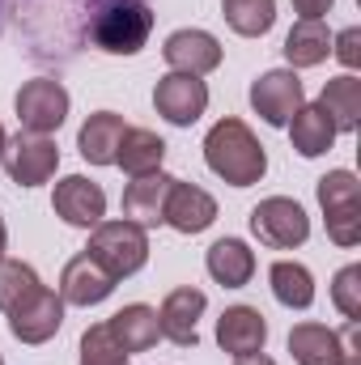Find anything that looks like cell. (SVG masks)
Masks as SVG:
<instances>
[{"mask_svg": "<svg viewBox=\"0 0 361 365\" xmlns=\"http://www.w3.org/2000/svg\"><path fill=\"white\" fill-rule=\"evenodd\" d=\"M153 34L149 0H90L86 9V43L106 56H136Z\"/></svg>", "mask_w": 361, "mask_h": 365, "instance_id": "6da1fadb", "label": "cell"}, {"mask_svg": "<svg viewBox=\"0 0 361 365\" xmlns=\"http://www.w3.org/2000/svg\"><path fill=\"white\" fill-rule=\"evenodd\" d=\"M204 162H208V170H213L217 179H225L230 187H251V182H260L268 175V153H264V145H260L255 132H251L243 119H234V115H225L221 123L208 128V136H204Z\"/></svg>", "mask_w": 361, "mask_h": 365, "instance_id": "7a4b0ae2", "label": "cell"}, {"mask_svg": "<svg viewBox=\"0 0 361 365\" xmlns=\"http://www.w3.org/2000/svg\"><path fill=\"white\" fill-rule=\"evenodd\" d=\"M86 255H93L115 280H128L149 264V234L132 221H98L90 230Z\"/></svg>", "mask_w": 361, "mask_h": 365, "instance_id": "3957f363", "label": "cell"}, {"mask_svg": "<svg viewBox=\"0 0 361 365\" xmlns=\"http://www.w3.org/2000/svg\"><path fill=\"white\" fill-rule=\"evenodd\" d=\"M319 208L327 217V238L336 247L361 242V182L353 170H327L319 179Z\"/></svg>", "mask_w": 361, "mask_h": 365, "instance_id": "277c9868", "label": "cell"}, {"mask_svg": "<svg viewBox=\"0 0 361 365\" xmlns=\"http://www.w3.org/2000/svg\"><path fill=\"white\" fill-rule=\"evenodd\" d=\"M68 106H73V98L68 90L56 81V77H34V81H26L17 98H13V110H17V123H21V132H30V136H51V132H60V123L68 119Z\"/></svg>", "mask_w": 361, "mask_h": 365, "instance_id": "5b68a950", "label": "cell"}, {"mask_svg": "<svg viewBox=\"0 0 361 365\" xmlns=\"http://www.w3.org/2000/svg\"><path fill=\"white\" fill-rule=\"evenodd\" d=\"M251 234L272 247V251H293L310 238V217L298 200L289 195H268L251 208Z\"/></svg>", "mask_w": 361, "mask_h": 365, "instance_id": "8992f818", "label": "cell"}, {"mask_svg": "<svg viewBox=\"0 0 361 365\" xmlns=\"http://www.w3.org/2000/svg\"><path fill=\"white\" fill-rule=\"evenodd\" d=\"M251 106L268 128H289V119L306 106V90L293 68H268L251 81Z\"/></svg>", "mask_w": 361, "mask_h": 365, "instance_id": "52a82bcc", "label": "cell"}, {"mask_svg": "<svg viewBox=\"0 0 361 365\" xmlns=\"http://www.w3.org/2000/svg\"><path fill=\"white\" fill-rule=\"evenodd\" d=\"M4 170L17 187H43L60 170V145L51 136H30L21 132L9 149H4Z\"/></svg>", "mask_w": 361, "mask_h": 365, "instance_id": "ba28073f", "label": "cell"}, {"mask_svg": "<svg viewBox=\"0 0 361 365\" xmlns=\"http://www.w3.org/2000/svg\"><path fill=\"white\" fill-rule=\"evenodd\" d=\"M51 208L64 225L73 230H93L98 221H106V191L86 175H68V179L56 182V195H51Z\"/></svg>", "mask_w": 361, "mask_h": 365, "instance_id": "9c48e42d", "label": "cell"}, {"mask_svg": "<svg viewBox=\"0 0 361 365\" xmlns=\"http://www.w3.org/2000/svg\"><path fill=\"white\" fill-rule=\"evenodd\" d=\"M153 106L166 123L175 128H191L204 110H208V86L200 77H187V73H166L158 86H153Z\"/></svg>", "mask_w": 361, "mask_h": 365, "instance_id": "30bf717a", "label": "cell"}, {"mask_svg": "<svg viewBox=\"0 0 361 365\" xmlns=\"http://www.w3.org/2000/svg\"><path fill=\"white\" fill-rule=\"evenodd\" d=\"M60 327H64V297L51 293L47 284L9 314V331L17 344H47Z\"/></svg>", "mask_w": 361, "mask_h": 365, "instance_id": "8fae6325", "label": "cell"}, {"mask_svg": "<svg viewBox=\"0 0 361 365\" xmlns=\"http://www.w3.org/2000/svg\"><path fill=\"white\" fill-rule=\"evenodd\" d=\"M204 306H208V297H204L200 289H191V284L171 289L166 302H162V310H158L162 340H171V344H179V349H195V344H200V331H195V327H200Z\"/></svg>", "mask_w": 361, "mask_h": 365, "instance_id": "7c38bea8", "label": "cell"}, {"mask_svg": "<svg viewBox=\"0 0 361 365\" xmlns=\"http://www.w3.org/2000/svg\"><path fill=\"white\" fill-rule=\"evenodd\" d=\"M217 221V200L195 187V182H171V195H166V212H162V225L179 230V234H204L208 225Z\"/></svg>", "mask_w": 361, "mask_h": 365, "instance_id": "4fadbf2b", "label": "cell"}, {"mask_svg": "<svg viewBox=\"0 0 361 365\" xmlns=\"http://www.w3.org/2000/svg\"><path fill=\"white\" fill-rule=\"evenodd\" d=\"M162 60L171 64V73L204 77V73L221 68V43L208 30H175L162 47Z\"/></svg>", "mask_w": 361, "mask_h": 365, "instance_id": "5bb4252c", "label": "cell"}, {"mask_svg": "<svg viewBox=\"0 0 361 365\" xmlns=\"http://www.w3.org/2000/svg\"><path fill=\"white\" fill-rule=\"evenodd\" d=\"M115 293V276L106 272L93 255H77V259H68L64 264V272H60V297H64V306H98V302H106Z\"/></svg>", "mask_w": 361, "mask_h": 365, "instance_id": "9a60e30c", "label": "cell"}, {"mask_svg": "<svg viewBox=\"0 0 361 365\" xmlns=\"http://www.w3.org/2000/svg\"><path fill=\"white\" fill-rule=\"evenodd\" d=\"M217 344H221V353H230V357L264 353V344H268V319H264L255 306H230V310H221V319H217Z\"/></svg>", "mask_w": 361, "mask_h": 365, "instance_id": "2e32d148", "label": "cell"}, {"mask_svg": "<svg viewBox=\"0 0 361 365\" xmlns=\"http://www.w3.org/2000/svg\"><path fill=\"white\" fill-rule=\"evenodd\" d=\"M171 175L153 170V175H141L123 187V221L141 225V230H153L162 225V212H166V195H171Z\"/></svg>", "mask_w": 361, "mask_h": 365, "instance_id": "e0dca14e", "label": "cell"}, {"mask_svg": "<svg viewBox=\"0 0 361 365\" xmlns=\"http://www.w3.org/2000/svg\"><path fill=\"white\" fill-rule=\"evenodd\" d=\"M123 132H128L123 115H115V110H93L90 119L81 123V132H77V149H81V158H86L90 166H115V153H119Z\"/></svg>", "mask_w": 361, "mask_h": 365, "instance_id": "ac0fdd59", "label": "cell"}, {"mask_svg": "<svg viewBox=\"0 0 361 365\" xmlns=\"http://www.w3.org/2000/svg\"><path fill=\"white\" fill-rule=\"evenodd\" d=\"M204 268L221 289H243L255 276V251L243 238H217L204 255Z\"/></svg>", "mask_w": 361, "mask_h": 365, "instance_id": "d6986e66", "label": "cell"}, {"mask_svg": "<svg viewBox=\"0 0 361 365\" xmlns=\"http://www.w3.org/2000/svg\"><path fill=\"white\" fill-rule=\"evenodd\" d=\"M106 327H111V336L119 340V349H123L128 357H132V353H149V349L162 340L158 310H153V306H145V302L123 306L119 314H111V319H106Z\"/></svg>", "mask_w": 361, "mask_h": 365, "instance_id": "ffe728a7", "label": "cell"}, {"mask_svg": "<svg viewBox=\"0 0 361 365\" xmlns=\"http://www.w3.org/2000/svg\"><path fill=\"white\" fill-rule=\"evenodd\" d=\"M162 158H166V140L149 128H128L123 140H119V153H115V166H123V175L141 179V175H153L162 170Z\"/></svg>", "mask_w": 361, "mask_h": 365, "instance_id": "44dd1931", "label": "cell"}, {"mask_svg": "<svg viewBox=\"0 0 361 365\" xmlns=\"http://www.w3.org/2000/svg\"><path fill=\"white\" fill-rule=\"evenodd\" d=\"M289 140H293V149H298L302 158H323V153L336 145V123L323 115L319 102H310V106H302V110L289 119Z\"/></svg>", "mask_w": 361, "mask_h": 365, "instance_id": "7402d4cb", "label": "cell"}, {"mask_svg": "<svg viewBox=\"0 0 361 365\" xmlns=\"http://www.w3.org/2000/svg\"><path fill=\"white\" fill-rule=\"evenodd\" d=\"M289 353L298 365H345L340 361V336L323 323H298L289 331Z\"/></svg>", "mask_w": 361, "mask_h": 365, "instance_id": "603a6c76", "label": "cell"}, {"mask_svg": "<svg viewBox=\"0 0 361 365\" xmlns=\"http://www.w3.org/2000/svg\"><path fill=\"white\" fill-rule=\"evenodd\" d=\"M332 56V30L323 21H298L289 34H285V60L289 68H315Z\"/></svg>", "mask_w": 361, "mask_h": 365, "instance_id": "cb8c5ba5", "label": "cell"}, {"mask_svg": "<svg viewBox=\"0 0 361 365\" xmlns=\"http://www.w3.org/2000/svg\"><path fill=\"white\" fill-rule=\"evenodd\" d=\"M319 106H323V115L336 123V132H357L361 123V81L353 73H345V77H332L323 93H319Z\"/></svg>", "mask_w": 361, "mask_h": 365, "instance_id": "d4e9b609", "label": "cell"}, {"mask_svg": "<svg viewBox=\"0 0 361 365\" xmlns=\"http://www.w3.org/2000/svg\"><path fill=\"white\" fill-rule=\"evenodd\" d=\"M268 280H272V297L285 310H310L315 306V276H310V268H302L293 259H276Z\"/></svg>", "mask_w": 361, "mask_h": 365, "instance_id": "484cf974", "label": "cell"}, {"mask_svg": "<svg viewBox=\"0 0 361 365\" xmlns=\"http://www.w3.org/2000/svg\"><path fill=\"white\" fill-rule=\"evenodd\" d=\"M221 17L243 38H264L276 21V0H221Z\"/></svg>", "mask_w": 361, "mask_h": 365, "instance_id": "4316f807", "label": "cell"}, {"mask_svg": "<svg viewBox=\"0 0 361 365\" xmlns=\"http://www.w3.org/2000/svg\"><path fill=\"white\" fill-rule=\"evenodd\" d=\"M43 289V280L39 272L30 268V264H21V259H0V310L4 314H13L21 302H30L34 293Z\"/></svg>", "mask_w": 361, "mask_h": 365, "instance_id": "83f0119b", "label": "cell"}, {"mask_svg": "<svg viewBox=\"0 0 361 365\" xmlns=\"http://www.w3.org/2000/svg\"><path fill=\"white\" fill-rule=\"evenodd\" d=\"M81 361L119 365V361H128V353L119 349V340L111 336V327H106V323H93L90 331L81 336Z\"/></svg>", "mask_w": 361, "mask_h": 365, "instance_id": "f1b7e54d", "label": "cell"}, {"mask_svg": "<svg viewBox=\"0 0 361 365\" xmlns=\"http://www.w3.org/2000/svg\"><path fill=\"white\" fill-rule=\"evenodd\" d=\"M332 302H336V310L345 319H361V268L357 264H349V268L336 272V280H332Z\"/></svg>", "mask_w": 361, "mask_h": 365, "instance_id": "f546056e", "label": "cell"}, {"mask_svg": "<svg viewBox=\"0 0 361 365\" xmlns=\"http://www.w3.org/2000/svg\"><path fill=\"white\" fill-rule=\"evenodd\" d=\"M332 56H336L345 68H357L361 64V30L357 26H349V30H340V34L332 38Z\"/></svg>", "mask_w": 361, "mask_h": 365, "instance_id": "4dcf8cb0", "label": "cell"}, {"mask_svg": "<svg viewBox=\"0 0 361 365\" xmlns=\"http://www.w3.org/2000/svg\"><path fill=\"white\" fill-rule=\"evenodd\" d=\"M340 336V361L345 365H361V319H349Z\"/></svg>", "mask_w": 361, "mask_h": 365, "instance_id": "1f68e13d", "label": "cell"}, {"mask_svg": "<svg viewBox=\"0 0 361 365\" xmlns=\"http://www.w3.org/2000/svg\"><path fill=\"white\" fill-rule=\"evenodd\" d=\"M332 4H336V0H293V13H298L302 21H323V17L332 13Z\"/></svg>", "mask_w": 361, "mask_h": 365, "instance_id": "d6a6232c", "label": "cell"}, {"mask_svg": "<svg viewBox=\"0 0 361 365\" xmlns=\"http://www.w3.org/2000/svg\"><path fill=\"white\" fill-rule=\"evenodd\" d=\"M234 365H276V361L264 357V353H251V357H234Z\"/></svg>", "mask_w": 361, "mask_h": 365, "instance_id": "836d02e7", "label": "cell"}, {"mask_svg": "<svg viewBox=\"0 0 361 365\" xmlns=\"http://www.w3.org/2000/svg\"><path fill=\"white\" fill-rule=\"evenodd\" d=\"M9 13H13V0H0V34H4V21H9Z\"/></svg>", "mask_w": 361, "mask_h": 365, "instance_id": "e575fe53", "label": "cell"}, {"mask_svg": "<svg viewBox=\"0 0 361 365\" xmlns=\"http://www.w3.org/2000/svg\"><path fill=\"white\" fill-rule=\"evenodd\" d=\"M4 247H9V230H4V217H0V259H4Z\"/></svg>", "mask_w": 361, "mask_h": 365, "instance_id": "d590c367", "label": "cell"}, {"mask_svg": "<svg viewBox=\"0 0 361 365\" xmlns=\"http://www.w3.org/2000/svg\"><path fill=\"white\" fill-rule=\"evenodd\" d=\"M4 149H9V136H4V128H0V162H4Z\"/></svg>", "mask_w": 361, "mask_h": 365, "instance_id": "8d00e7d4", "label": "cell"}, {"mask_svg": "<svg viewBox=\"0 0 361 365\" xmlns=\"http://www.w3.org/2000/svg\"><path fill=\"white\" fill-rule=\"evenodd\" d=\"M81 365H98V361H81ZM119 365H128V361H119Z\"/></svg>", "mask_w": 361, "mask_h": 365, "instance_id": "74e56055", "label": "cell"}, {"mask_svg": "<svg viewBox=\"0 0 361 365\" xmlns=\"http://www.w3.org/2000/svg\"><path fill=\"white\" fill-rule=\"evenodd\" d=\"M0 365H4V357H0Z\"/></svg>", "mask_w": 361, "mask_h": 365, "instance_id": "f35d334b", "label": "cell"}]
</instances>
